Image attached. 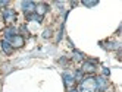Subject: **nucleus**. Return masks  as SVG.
I'll list each match as a JSON object with an SVG mask.
<instances>
[{
  "instance_id": "1",
  "label": "nucleus",
  "mask_w": 122,
  "mask_h": 92,
  "mask_svg": "<svg viewBox=\"0 0 122 92\" xmlns=\"http://www.w3.org/2000/svg\"><path fill=\"white\" fill-rule=\"evenodd\" d=\"M80 91L81 92H97V85H96V78L88 76L84 78L80 83Z\"/></svg>"
},
{
  "instance_id": "2",
  "label": "nucleus",
  "mask_w": 122,
  "mask_h": 92,
  "mask_svg": "<svg viewBox=\"0 0 122 92\" xmlns=\"http://www.w3.org/2000/svg\"><path fill=\"white\" fill-rule=\"evenodd\" d=\"M96 70H97V66H96L94 61H84L82 63V67H81V72L82 73H87V74H93L96 73Z\"/></svg>"
},
{
  "instance_id": "3",
  "label": "nucleus",
  "mask_w": 122,
  "mask_h": 92,
  "mask_svg": "<svg viewBox=\"0 0 122 92\" xmlns=\"http://www.w3.org/2000/svg\"><path fill=\"white\" fill-rule=\"evenodd\" d=\"M7 41H9V44L12 45V48H21V47L25 44L24 37H22V35H18V34H16L15 37H12V38H9Z\"/></svg>"
},
{
  "instance_id": "4",
  "label": "nucleus",
  "mask_w": 122,
  "mask_h": 92,
  "mask_svg": "<svg viewBox=\"0 0 122 92\" xmlns=\"http://www.w3.org/2000/svg\"><path fill=\"white\" fill-rule=\"evenodd\" d=\"M3 19L7 23L15 22L16 21V13H15V10L13 9H5V12H3Z\"/></svg>"
},
{
  "instance_id": "5",
  "label": "nucleus",
  "mask_w": 122,
  "mask_h": 92,
  "mask_svg": "<svg viewBox=\"0 0 122 92\" xmlns=\"http://www.w3.org/2000/svg\"><path fill=\"white\" fill-rule=\"evenodd\" d=\"M22 10H24L25 16L34 13V10H36V3L34 2H22Z\"/></svg>"
},
{
  "instance_id": "6",
  "label": "nucleus",
  "mask_w": 122,
  "mask_h": 92,
  "mask_svg": "<svg viewBox=\"0 0 122 92\" xmlns=\"http://www.w3.org/2000/svg\"><path fill=\"white\" fill-rule=\"evenodd\" d=\"M63 82H65V85H66L68 88L74 86V83H75V78H74V74H71L69 72H65V73H63Z\"/></svg>"
},
{
  "instance_id": "7",
  "label": "nucleus",
  "mask_w": 122,
  "mask_h": 92,
  "mask_svg": "<svg viewBox=\"0 0 122 92\" xmlns=\"http://www.w3.org/2000/svg\"><path fill=\"white\" fill-rule=\"evenodd\" d=\"M47 9H49V6H47L46 3H40V4H37V6H36V10H34V13L43 18V15L47 12Z\"/></svg>"
},
{
  "instance_id": "8",
  "label": "nucleus",
  "mask_w": 122,
  "mask_h": 92,
  "mask_svg": "<svg viewBox=\"0 0 122 92\" xmlns=\"http://www.w3.org/2000/svg\"><path fill=\"white\" fill-rule=\"evenodd\" d=\"M96 85H97V89H103L107 86V79L103 78V76H99L96 78Z\"/></svg>"
},
{
  "instance_id": "9",
  "label": "nucleus",
  "mask_w": 122,
  "mask_h": 92,
  "mask_svg": "<svg viewBox=\"0 0 122 92\" xmlns=\"http://www.w3.org/2000/svg\"><path fill=\"white\" fill-rule=\"evenodd\" d=\"M2 50H3L6 54H12V51H13V48H12V45L9 44V41H7V39H3L2 41Z\"/></svg>"
},
{
  "instance_id": "10",
  "label": "nucleus",
  "mask_w": 122,
  "mask_h": 92,
  "mask_svg": "<svg viewBox=\"0 0 122 92\" xmlns=\"http://www.w3.org/2000/svg\"><path fill=\"white\" fill-rule=\"evenodd\" d=\"M16 35V29L13 28V26H7L6 29H5V39H9V38H12V37H15Z\"/></svg>"
},
{
  "instance_id": "11",
  "label": "nucleus",
  "mask_w": 122,
  "mask_h": 92,
  "mask_svg": "<svg viewBox=\"0 0 122 92\" xmlns=\"http://www.w3.org/2000/svg\"><path fill=\"white\" fill-rule=\"evenodd\" d=\"M27 19L28 21H36V22H41V16H38V15H36V13H31V15H28L27 16Z\"/></svg>"
},
{
  "instance_id": "12",
  "label": "nucleus",
  "mask_w": 122,
  "mask_h": 92,
  "mask_svg": "<svg viewBox=\"0 0 122 92\" xmlns=\"http://www.w3.org/2000/svg\"><path fill=\"white\" fill-rule=\"evenodd\" d=\"M84 4L88 6V7H91V6H96V4H97V2H84Z\"/></svg>"
},
{
  "instance_id": "13",
  "label": "nucleus",
  "mask_w": 122,
  "mask_h": 92,
  "mask_svg": "<svg viewBox=\"0 0 122 92\" xmlns=\"http://www.w3.org/2000/svg\"><path fill=\"white\" fill-rule=\"evenodd\" d=\"M74 58H75V60H82V57H81V54L78 53V51H75V56H74Z\"/></svg>"
},
{
  "instance_id": "14",
  "label": "nucleus",
  "mask_w": 122,
  "mask_h": 92,
  "mask_svg": "<svg viewBox=\"0 0 122 92\" xmlns=\"http://www.w3.org/2000/svg\"><path fill=\"white\" fill-rule=\"evenodd\" d=\"M7 0H3V2H0V7H5V6H7Z\"/></svg>"
},
{
  "instance_id": "15",
  "label": "nucleus",
  "mask_w": 122,
  "mask_h": 92,
  "mask_svg": "<svg viewBox=\"0 0 122 92\" xmlns=\"http://www.w3.org/2000/svg\"><path fill=\"white\" fill-rule=\"evenodd\" d=\"M47 37H50V31H49V29L44 32V38H47Z\"/></svg>"
},
{
  "instance_id": "16",
  "label": "nucleus",
  "mask_w": 122,
  "mask_h": 92,
  "mask_svg": "<svg viewBox=\"0 0 122 92\" xmlns=\"http://www.w3.org/2000/svg\"><path fill=\"white\" fill-rule=\"evenodd\" d=\"M97 92H113V91H97Z\"/></svg>"
}]
</instances>
